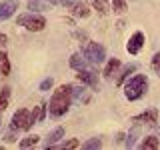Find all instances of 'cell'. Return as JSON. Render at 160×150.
<instances>
[{"mask_svg": "<svg viewBox=\"0 0 160 150\" xmlns=\"http://www.w3.org/2000/svg\"><path fill=\"white\" fill-rule=\"evenodd\" d=\"M70 102H72V84H62L60 88L54 90L52 98L48 102V112L54 118H60L68 112Z\"/></svg>", "mask_w": 160, "mask_h": 150, "instance_id": "1", "label": "cell"}, {"mask_svg": "<svg viewBox=\"0 0 160 150\" xmlns=\"http://www.w3.org/2000/svg\"><path fill=\"white\" fill-rule=\"evenodd\" d=\"M146 88H148L146 74H136V76H132L126 84H124V96L128 100H138V98L144 96Z\"/></svg>", "mask_w": 160, "mask_h": 150, "instance_id": "2", "label": "cell"}, {"mask_svg": "<svg viewBox=\"0 0 160 150\" xmlns=\"http://www.w3.org/2000/svg\"><path fill=\"white\" fill-rule=\"evenodd\" d=\"M16 22H18V26H24L26 30H32V32H40L46 26V18L42 14H34V12H26L22 16H18Z\"/></svg>", "mask_w": 160, "mask_h": 150, "instance_id": "3", "label": "cell"}, {"mask_svg": "<svg viewBox=\"0 0 160 150\" xmlns=\"http://www.w3.org/2000/svg\"><path fill=\"white\" fill-rule=\"evenodd\" d=\"M82 54H84V58H86L90 64H100V62H104V58H106V50H104V46H100V44H96V42H88Z\"/></svg>", "mask_w": 160, "mask_h": 150, "instance_id": "4", "label": "cell"}, {"mask_svg": "<svg viewBox=\"0 0 160 150\" xmlns=\"http://www.w3.org/2000/svg\"><path fill=\"white\" fill-rule=\"evenodd\" d=\"M32 114H30L28 108H20L14 112L12 116V130H28L32 128Z\"/></svg>", "mask_w": 160, "mask_h": 150, "instance_id": "5", "label": "cell"}, {"mask_svg": "<svg viewBox=\"0 0 160 150\" xmlns=\"http://www.w3.org/2000/svg\"><path fill=\"white\" fill-rule=\"evenodd\" d=\"M76 76L78 80L82 84H86V86H92V88H96L98 86V74L94 72V70H90V68H82V70H76Z\"/></svg>", "mask_w": 160, "mask_h": 150, "instance_id": "6", "label": "cell"}, {"mask_svg": "<svg viewBox=\"0 0 160 150\" xmlns=\"http://www.w3.org/2000/svg\"><path fill=\"white\" fill-rule=\"evenodd\" d=\"M18 10V0H0V20L10 18Z\"/></svg>", "mask_w": 160, "mask_h": 150, "instance_id": "7", "label": "cell"}, {"mask_svg": "<svg viewBox=\"0 0 160 150\" xmlns=\"http://www.w3.org/2000/svg\"><path fill=\"white\" fill-rule=\"evenodd\" d=\"M142 46H144V34L142 32H134L132 36H130L128 44H126V50H128V54H138Z\"/></svg>", "mask_w": 160, "mask_h": 150, "instance_id": "8", "label": "cell"}, {"mask_svg": "<svg viewBox=\"0 0 160 150\" xmlns=\"http://www.w3.org/2000/svg\"><path fill=\"white\" fill-rule=\"evenodd\" d=\"M62 138H64V128L58 126V128H54L52 132L48 134V138H46V142H44V146H46V148H52V146H56V144H58Z\"/></svg>", "mask_w": 160, "mask_h": 150, "instance_id": "9", "label": "cell"}, {"mask_svg": "<svg viewBox=\"0 0 160 150\" xmlns=\"http://www.w3.org/2000/svg\"><path fill=\"white\" fill-rule=\"evenodd\" d=\"M134 122H146V124H156L158 122V110H148V112L140 114V116H134Z\"/></svg>", "mask_w": 160, "mask_h": 150, "instance_id": "10", "label": "cell"}, {"mask_svg": "<svg viewBox=\"0 0 160 150\" xmlns=\"http://www.w3.org/2000/svg\"><path fill=\"white\" fill-rule=\"evenodd\" d=\"M70 10H72V16H76V18H88V16H90L88 6H86L84 2H80V0H78V2L74 4V6L70 8Z\"/></svg>", "mask_w": 160, "mask_h": 150, "instance_id": "11", "label": "cell"}, {"mask_svg": "<svg viewBox=\"0 0 160 150\" xmlns=\"http://www.w3.org/2000/svg\"><path fill=\"white\" fill-rule=\"evenodd\" d=\"M86 62L88 60L84 58V54H72V58H70V68H74V70H82V68H86Z\"/></svg>", "mask_w": 160, "mask_h": 150, "instance_id": "12", "label": "cell"}, {"mask_svg": "<svg viewBox=\"0 0 160 150\" xmlns=\"http://www.w3.org/2000/svg\"><path fill=\"white\" fill-rule=\"evenodd\" d=\"M118 68H120V60L118 58H112V60H108V64H106V68H104V78H112L114 74L118 72Z\"/></svg>", "mask_w": 160, "mask_h": 150, "instance_id": "13", "label": "cell"}, {"mask_svg": "<svg viewBox=\"0 0 160 150\" xmlns=\"http://www.w3.org/2000/svg\"><path fill=\"white\" fill-rule=\"evenodd\" d=\"M160 146V138H156V136H146L140 142V148L142 150H156Z\"/></svg>", "mask_w": 160, "mask_h": 150, "instance_id": "14", "label": "cell"}, {"mask_svg": "<svg viewBox=\"0 0 160 150\" xmlns=\"http://www.w3.org/2000/svg\"><path fill=\"white\" fill-rule=\"evenodd\" d=\"M92 6H94V10H96L100 16H106V14L110 12V4L106 2V0H92Z\"/></svg>", "mask_w": 160, "mask_h": 150, "instance_id": "15", "label": "cell"}, {"mask_svg": "<svg viewBox=\"0 0 160 150\" xmlns=\"http://www.w3.org/2000/svg\"><path fill=\"white\" fill-rule=\"evenodd\" d=\"M30 114H32V122L34 124L40 122V120H44V116H46V104H38Z\"/></svg>", "mask_w": 160, "mask_h": 150, "instance_id": "16", "label": "cell"}, {"mask_svg": "<svg viewBox=\"0 0 160 150\" xmlns=\"http://www.w3.org/2000/svg\"><path fill=\"white\" fill-rule=\"evenodd\" d=\"M0 74L8 76L10 74V62H8V54L4 50H0Z\"/></svg>", "mask_w": 160, "mask_h": 150, "instance_id": "17", "label": "cell"}, {"mask_svg": "<svg viewBox=\"0 0 160 150\" xmlns=\"http://www.w3.org/2000/svg\"><path fill=\"white\" fill-rule=\"evenodd\" d=\"M8 100H10V88L4 86L0 90V112H4L8 108Z\"/></svg>", "mask_w": 160, "mask_h": 150, "instance_id": "18", "label": "cell"}, {"mask_svg": "<svg viewBox=\"0 0 160 150\" xmlns=\"http://www.w3.org/2000/svg\"><path fill=\"white\" fill-rule=\"evenodd\" d=\"M72 98H76V100H82V102H88L86 88H84V86H72Z\"/></svg>", "mask_w": 160, "mask_h": 150, "instance_id": "19", "label": "cell"}, {"mask_svg": "<svg viewBox=\"0 0 160 150\" xmlns=\"http://www.w3.org/2000/svg\"><path fill=\"white\" fill-rule=\"evenodd\" d=\"M126 10H128L126 0H112V12H116V14H124Z\"/></svg>", "mask_w": 160, "mask_h": 150, "instance_id": "20", "label": "cell"}, {"mask_svg": "<svg viewBox=\"0 0 160 150\" xmlns=\"http://www.w3.org/2000/svg\"><path fill=\"white\" fill-rule=\"evenodd\" d=\"M38 140H40V136H36V134H32V136H26V138L20 140V148H30V146H34Z\"/></svg>", "mask_w": 160, "mask_h": 150, "instance_id": "21", "label": "cell"}, {"mask_svg": "<svg viewBox=\"0 0 160 150\" xmlns=\"http://www.w3.org/2000/svg\"><path fill=\"white\" fill-rule=\"evenodd\" d=\"M100 146H102V142H100L98 138H90V140H86V142L82 144L84 150H94V148H100Z\"/></svg>", "mask_w": 160, "mask_h": 150, "instance_id": "22", "label": "cell"}, {"mask_svg": "<svg viewBox=\"0 0 160 150\" xmlns=\"http://www.w3.org/2000/svg\"><path fill=\"white\" fill-rule=\"evenodd\" d=\"M134 70H136V64H128V66H126V68L122 70V74H120V78H118V84H122L124 80L128 78V74H132Z\"/></svg>", "mask_w": 160, "mask_h": 150, "instance_id": "23", "label": "cell"}, {"mask_svg": "<svg viewBox=\"0 0 160 150\" xmlns=\"http://www.w3.org/2000/svg\"><path fill=\"white\" fill-rule=\"evenodd\" d=\"M58 148H68V150H72V148H78V140H76V138H70V140H66V142H62Z\"/></svg>", "mask_w": 160, "mask_h": 150, "instance_id": "24", "label": "cell"}, {"mask_svg": "<svg viewBox=\"0 0 160 150\" xmlns=\"http://www.w3.org/2000/svg\"><path fill=\"white\" fill-rule=\"evenodd\" d=\"M52 84H54V80H52V78H44L42 82H40V90H44V92H46V90L52 88Z\"/></svg>", "mask_w": 160, "mask_h": 150, "instance_id": "25", "label": "cell"}, {"mask_svg": "<svg viewBox=\"0 0 160 150\" xmlns=\"http://www.w3.org/2000/svg\"><path fill=\"white\" fill-rule=\"evenodd\" d=\"M152 68L154 70H160V50L154 54V58H152Z\"/></svg>", "mask_w": 160, "mask_h": 150, "instance_id": "26", "label": "cell"}, {"mask_svg": "<svg viewBox=\"0 0 160 150\" xmlns=\"http://www.w3.org/2000/svg\"><path fill=\"white\" fill-rule=\"evenodd\" d=\"M134 138H136V132H130L128 134V138H126V146H134Z\"/></svg>", "mask_w": 160, "mask_h": 150, "instance_id": "27", "label": "cell"}, {"mask_svg": "<svg viewBox=\"0 0 160 150\" xmlns=\"http://www.w3.org/2000/svg\"><path fill=\"white\" fill-rule=\"evenodd\" d=\"M76 2H78V0H60V4H62L64 8H72Z\"/></svg>", "mask_w": 160, "mask_h": 150, "instance_id": "28", "label": "cell"}, {"mask_svg": "<svg viewBox=\"0 0 160 150\" xmlns=\"http://www.w3.org/2000/svg\"><path fill=\"white\" fill-rule=\"evenodd\" d=\"M28 8L30 10H40V0H30V2H28Z\"/></svg>", "mask_w": 160, "mask_h": 150, "instance_id": "29", "label": "cell"}, {"mask_svg": "<svg viewBox=\"0 0 160 150\" xmlns=\"http://www.w3.org/2000/svg\"><path fill=\"white\" fill-rule=\"evenodd\" d=\"M4 140H6V142H14V140H16V138H14V132H8Z\"/></svg>", "mask_w": 160, "mask_h": 150, "instance_id": "30", "label": "cell"}, {"mask_svg": "<svg viewBox=\"0 0 160 150\" xmlns=\"http://www.w3.org/2000/svg\"><path fill=\"white\" fill-rule=\"evenodd\" d=\"M6 40H8L6 34H0V44H6Z\"/></svg>", "mask_w": 160, "mask_h": 150, "instance_id": "31", "label": "cell"}, {"mask_svg": "<svg viewBox=\"0 0 160 150\" xmlns=\"http://www.w3.org/2000/svg\"><path fill=\"white\" fill-rule=\"evenodd\" d=\"M60 0H48V4H58Z\"/></svg>", "mask_w": 160, "mask_h": 150, "instance_id": "32", "label": "cell"}, {"mask_svg": "<svg viewBox=\"0 0 160 150\" xmlns=\"http://www.w3.org/2000/svg\"><path fill=\"white\" fill-rule=\"evenodd\" d=\"M158 72H160V70H158ZM158 76H160V74H158Z\"/></svg>", "mask_w": 160, "mask_h": 150, "instance_id": "33", "label": "cell"}, {"mask_svg": "<svg viewBox=\"0 0 160 150\" xmlns=\"http://www.w3.org/2000/svg\"><path fill=\"white\" fill-rule=\"evenodd\" d=\"M0 124H2V122H0Z\"/></svg>", "mask_w": 160, "mask_h": 150, "instance_id": "34", "label": "cell"}]
</instances>
